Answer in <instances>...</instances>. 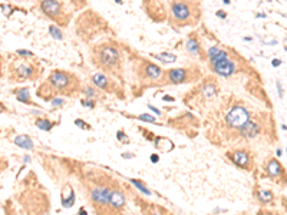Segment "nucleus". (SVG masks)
I'll list each match as a JSON object with an SVG mask.
<instances>
[{
    "instance_id": "1",
    "label": "nucleus",
    "mask_w": 287,
    "mask_h": 215,
    "mask_svg": "<svg viewBox=\"0 0 287 215\" xmlns=\"http://www.w3.org/2000/svg\"><path fill=\"white\" fill-rule=\"evenodd\" d=\"M247 120H250V115L248 112L241 106H236L230 110V113L227 115V123L233 128H241Z\"/></svg>"
},
{
    "instance_id": "2",
    "label": "nucleus",
    "mask_w": 287,
    "mask_h": 215,
    "mask_svg": "<svg viewBox=\"0 0 287 215\" xmlns=\"http://www.w3.org/2000/svg\"><path fill=\"white\" fill-rule=\"evenodd\" d=\"M213 66H214L215 73H218V75H221V76H230V75H233V72L236 70L234 62H231L228 57H227V59H223V60L214 62Z\"/></svg>"
},
{
    "instance_id": "3",
    "label": "nucleus",
    "mask_w": 287,
    "mask_h": 215,
    "mask_svg": "<svg viewBox=\"0 0 287 215\" xmlns=\"http://www.w3.org/2000/svg\"><path fill=\"white\" fill-rule=\"evenodd\" d=\"M118 59H119V53H118L116 49H114V47H104L101 50V62H102V65L111 68V66H114V65L118 63Z\"/></svg>"
},
{
    "instance_id": "4",
    "label": "nucleus",
    "mask_w": 287,
    "mask_h": 215,
    "mask_svg": "<svg viewBox=\"0 0 287 215\" xmlns=\"http://www.w3.org/2000/svg\"><path fill=\"white\" fill-rule=\"evenodd\" d=\"M111 191L106 187H96L92 189V199L93 202H98L99 205H106L109 201Z\"/></svg>"
},
{
    "instance_id": "5",
    "label": "nucleus",
    "mask_w": 287,
    "mask_h": 215,
    "mask_svg": "<svg viewBox=\"0 0 287 215\" xmlns=\"http://www.w3.org/2000/svg\"><path fill=\"white\" fill-rule=\"evenodd\" d=\"M49 80H50L52 86H55L58 89H65V88L69 86V78H68L66 73H62V72L52 73V76H50Z\"/></svg>"
},
{
    "instance_id": "6",
    "label": "nucleus",
    "mask_w": 287,
    "mask_h": 215,
    "mask_svg": "<svg viewBox=\"0 0 287 215\" xmlns=\"http://www.w3.org/2000/svg\"><path fill=\"white\" fill-rule=\"evenodd\" d=\"M42 10L50 16V17H56L60 13V4L56 0H43L42 1Z\"/></svg>"
},
{
    "instance_id": "7",
    "label": "nucleus",
    "mask_w": 287,
    "mask_h": 215,
    "mask_svg": "<svg viewBox=\"0 0 287 215\" xmlns=\"http://www.w3.org/2000/svg\"><path fill=\"white\" fill-rule=\"evenodd\" d=\"M172 14L178 20H187L190 17V9L184 3H175L172 6Z\"/></svg>"
},
{
    "instance_id": "8",
    "label": "nucleus",
    "mask_w": 287,
    "mask_h": 215,
    "mask_svg": "<svg viewBox=\"0 0 287 215\" xmlns=\"http://www.w3.org/2000/svg\"><path fill=\"white\" fill-rule=\"evenodd\" d=\"M240 129H241V133L246 138H254V136L259 135V126L256 123H253L251 120H247Z\"/></svg>"
},
{
    "instance_id": "9",
    "label": "nucleus",
    "mask_w": 287,
    "mask_h": 215,
    "mask_svg": "<svg viewBox=\"0 0 287 215\" xmlns=\"http://www.w3.org/2000/svg\"><path fill=\"white\" fill-rule=\"evenodd\" d=\"M108 204H111V205L115 207V208H121V207H124V204H125V197H124L121 192H118V191H111Z\"/></svg>"
},
{
    "instance_id": "10",
    "label": "nucleus",
    "mask_w": 287,
    "mask_h": 215,
    "mask_svg": "<svg viewBox=\"0 0 287 215\" xmlns=\"http://www.w3.org/2000/svg\"><path fill=\"white\" fill-rule=\"evenodd\" d=\"M208 57H210V60L214 63V62H217V60L227 59L228 55H227V52H224V50H221V49H218V47H211V49L208 50Z\"/></svg>"
},
{
    "instance_id": "11",
    "label": "nucleus",
    "mask_w": 287,
    "mask_h": 215,
    "mask_svg": "<svg viewBox=\"0 0 287 215\" xmlns=\"http://www.w3.org/2000/svg\"><path fill=\"white\" fill-rule=\"evenodd\" d=\"M14 143L20 148H24V149H33V142L29 136L26 135H19L16 139H14Z\"/></svg>"
},
{
    "instance_id": "12",
    "label": "nucleus",
    "mask_w": 287,
    "mask_h": 215,
    "mask_svg": "<svg viewBox=\"0 0 287 215\" xmlns=\"http://www.w3.org/2000/svg\"><path fill=\"white\" fill-rule=\"evenodd\" d=\"M185 70L184 69H174L169 72V79L172 83H181L185 79Z\"/></svg>"
},
{
    "instance_id": "13",
    "label": "nucleus",
    "mask_w": 287,
    "mask_h": 215,
    "mask_svg": "<svg viewBox=\"0 0 287 215\" xmlns=\"http://www.w3.org/2000/svg\"><path fill=\"white\" fill-rule=\"evenodd\" d=\"M145 73H146V76H148L149 79H155V80L159 79L161 75H162L161 69H159L158 66H155V65H148L146 69H145Z\"/></svg>"
},
{
    "instance_id": "14",
    "label": "nucleus",
    "mask_w": 287,
    "mask_h": 215,
    "mask_svg": "<svg viewBox=\"0 0 287 215\" xmlns=\"http://www.w3.org/2000/svg\"><path fill=\"white\" fill-rule=\"evenodd\" d=\"M234 161H236V164H237L238 166H241V168H246V166L248 165V156H247L246 152H241V151H238V152L234 153Z\"/></svg>"
},
{
    "instance_id": "15",
    "label": "nucleus",
    "mask_w": 287,
    "mask_h": 215,
    "mask_svg": "<svg viewBox=\"0 0 287 215\" xmlns=\"http://www.w3.org/2000/svg\"><path fill=\"white\" fill-rule=\"evenodd\" d=\"M267 169H269V174L271 176H279L280 175V171H282V166L277 161H270L269 165H267Z\"/></svg>"
},
{
    "instance_id": "16",
    "label": "nucleus",
    "mask_w": 287,
    "mask_h": 215,
    "mask_svg": "<svg viewBox=\"0 0 287 215\" xmlns=\"http://www.w3.org/2000/svg\"><path fill=\"white\" fill-rule=\"evenodd\" d=\"M92 80H93V83H95L96 86H99V88H102V89H105V88L108 86V80H106V78H105L104 75H101V73L93 75Z\"/></svg>"
},
{
    "instance_id": "17",
    "label": "nucleus",
    "mask_w": 287,
    "mask_h": 215,
    "mask_svg": "<svg viewBox=\"0 0 287 215\" xmlns=\"http://www.w3.org/2000/svg\"><path fill=\"white\" fill-rule=\"evenodd\" d=\"M155 59H159L162 62H168V63H172L177 60L175 55H171V53H161V55H155Z\"/></svg>"
},
{
    "instance_id": "18",
    "label": "nucleus",
    "mask_w": 287,
    "mask_h": 215,
    "mask_svg": "<svg viewBox=\"0 0 287 215\" xmlns=\"http://www.w3.org/2000/svg\"><path fill=\"white\" fill-rule=\"evenodd\" d=\"M187 49H188V52H191V53H194V55H197V53L200 52V46H198V43H197L194 39H190V40L187 42Z\"/></svg>"
},
{
    "instance_id": "19",
    "label": "nucleus",
    "mask_w": 287,
    "mask_h": 215,
    "mask_svg": "<svg viewBox=\"0 0 287 215\" xmlns=\"http://www.w3.org/2000/svg\"><path fill=\"white\" fill-rule=\"evenodd\" d=\"M16 95H17V99L22 101V102H29V99H30V95H29L27 89H19L16 92Z\"/></svg>"
},
{
    "instance_id": "20",
    "label": "nucleus",
    "mask_w": 287,
    "mask_h": 215,
    "mask_svg": "<svg viewBox=\"0 0 287 215\" xmlns=\"http://www.w3.org/2000/svg\"><path fill=\"white\" fill-rule=\"evenodd\" d=\"M202 92H204V95H205L207 98H213V96L215 95V88H214V85L207 83V85L202 88Z\"/></svg>"
},
{
    "instance_id": "21",
    "label": "nucleus",
    "mask_w": 287,
    "mask_h": 215,
    "mask_svg": "<svg viewBox=\"0 0 287 215\" xmlns=\"http://www.w3.org/2000/svg\"><path fill=\"white\" fill-rule=\"evenodd\" d=\"M49 33L56 39V40H62L63 39V34H62V32L58 29V27H55V26H50L49 27Z\"/></svg>"
},
{
    "instance_id": "22",
    "label": "nucleus",
    "mask_w": 287,
    "mask_h": 215,
    "mask_svg": "<svg viewBox=\"0 0 287 215\" xmlns=\"http://www.w3.org/2000/svg\"><path fill=\"white\" fill-rule=\"evenodd\" d=\"M36 125H37L42 130H49V129L52 128V123H50L49 120H46V119H39V120L36 122Z\"/></svg>"
},
{
    "instance_id": "23",
    "label": "nucleus",
    "mask_w": 287,
    "mask_h": 215,
    "mask_svg": "<svg viewBox=\"0 0 287 215\" xmlns=\"http://www.w3.org/2000/svg\"><path fill=\"white\" fill-rule=\"evenodd\" d=\"M259 198H260L263 202H269V201H271L273 194L269 192V191H260V192H259Z\"/></svg>"
},
{
    "instance_id": "24",
    "label": "nucleus",
    "mask_w": 287,
    "mask_h": 215,
    "mask_svg": "<svg viewBox=\"0 0 287 215\" xmlns=\"http://www.w3.org/2000/svg\"><path fill=\"white\" fill-rule=\"evenodd\" d=\"M73 202H75V194H73V191H70V195H69V198L63 199V201H62V204H63V207L69 208V207H72V204H73Z\"/></svg>"
},
{
    "instance_id": "25",
    "label": "nucleus",
    "mask_w": 287,
    "mask_h": 215,
    "mask_svg": "<svg viewBox=\"0 0 287 215\" xmlns=\"http://www.w3.org/2000/svg\"><path fill=\"white\" fill-rule=\"evenodd\" d=\"M131 182H132V184H134V185H135V187H137V188H138V189L141 191V192L146 194V195H149V194H151V192H149V191H148V189H146L145 187H144V185L141 184V182H139V181H135V179H132Z\"/></svg>"
},
{
    "instance_id": "26",
    "label": "nucleus",
    "mask_w": 287,
    "mask_h": 215,
    "mask_svg": "<svg viewBox=\"0 0 287 215\" xmlns=\"http://www.w3.org/2000/svg\"><path fill=\"white\" fill-rule=\"evenodd\" d=\"M139 119H141V120H145V122H155V118H152V116H149V115H141Z\"/></svg>"
},
{
    "instance_id": "27",
    "label": "nucleus",
    "mask_w": 287,
    "mask_h": 215,
    "mask_svg": "<svg viewBox=\"0 0 287 215\" xmlns=\"http://www.w3.org/2000/svg\"><path fill=\"white\" fill-rule=\"evenodd\" d=\"M19 72H22L24 76H29L30 72H32V69H30V68H24V66H22V68H19Z\"/></svg>"
},
{
    "instance_id": "28",
    "label": "nucleus",
    "mask_w": 287,
    "mask_h": 215,
    "mask_svg": "<svg viewBox=\"0 0 287 215\" xmlns=\"http://www.w3.org/2000/svg\"><path fill=\"white\" fill-rule=\"evenodd\" d=\"M52 105H53V106H59V105H63V99H53V101H52Z\"/></svg>"
},
{
    "instance_id": "29",
    "label": "nucleus",
    "mask_w": 287,
    "mask_h": 215,
    "mask_svg": "<svg viewBox=\"0 0 287 215\" xmlns=\"http://www.w3.org/2000/svg\"><path fill=\"white\" fill-rule=\"evenodd\" d=\"M17 53H19V55H23V56H30V55H32V52L23 50V49H22V50H17Z\"/></svg>"
},
{
    "instance_id": "30",
    "label": "nucleus",
    "mask_w": 287,
    "mask_h": 215,
    "mask_svg": "<svg viewBox=\"0 0 287 215\" xmlns=\"http://www.w3.org/2000/svg\"><path fill=\"white\" fill-rule=\"evenodd\" d=\"M116 136H118V139H124L125 142H128V138L125 136V133H122V132H118V133H116Z\"/></svg>"
},
{
    "instance_id": "31",
    "label": "nucleus",
    "mask_w": 287,
    "mask_h": 215,
    "mask_svg": "<svg viewBox=\"0 0 287 215\" xmlns=\"http://www.w3.org/2000/svg\"><path fill=\"white\" fill-rule=\"evenodd\" d=\"M217 16H218L220 19H224V17H225V13L221 11V10H218V11H217Z\"/></svg>"
},
{
    "instance_id": "32",
    "label": "nucleus",
    "mask_w": 287,
    "mask_h": 215,
    "mask_svg": "<svg viewBox=\"0 0 287 215\" xmlns=\"http://www.w3.org/2000/svg\"><path fill=\"white\" fill-rule=\"evenodd\" d=\"M76 125H78V126H82V128H88V125H85V123L81 122V120H76Z\"/></svg>"
},
{
    "instance_id": "33",
    "label": "nucleus",
    "mask_w": 287,
    "mask_h": 215,
    "mask_svg": "<svg viewBox=\"0 0 287 215\" xmlns=\"http://www.w3.org/2000/svg\"><path fill=\"white\" fill-rule=\"evenodd\" d=\"M151 161H152V162H158V161H159L158 155H152V156H151Z\"/></svg>"
},
{
    "instance_id": "34",
    "label": "nucleus",
    "mask_w": 287,
    "mask_h": 215,
    "mask_svg": "<svg viewBox=\"0 0 287 215\" xmlns=\"http://www.w3.org/2000/svg\"><path fill=\"white\" fill-rule=\"evenodd\" d=\"M280 63H282V60H279V59H274V60H273V66H279Z\"/></svg>"
},
{
    "instance_id": "35",
    "label": "nucleus",
    "mask_w": 287,
    "mask_h": 215,
    "mask_svg": "<svg viewBox=\"0 0 287 215\" xmlns=\"http://www.w3.org/2000/svg\"><path fill=\"white\" fill-rule=\"evenodd\" d=\"M148 108H149V109H151V110H154V112H155V113H156V115H159V113H161V112H159V110H158V109H155V108H154V106H151V105H149V106H148Z\"/></svg>"
},
{
    "instance_id": "36",
    "label": "nucleus",
    "mask_w": 287,
    "mask_h": 215,
    "mask_svg": "<svg viewBox=\"0 0 287 215\" xmlns=\"http://www.w3.org/2000/svg\"><path fill=\"white\" fill-rule=\"evenodd\" d=\"M86 93H88V95H91V96H95V93H93V91H92V89H89V88H88V89H86Z\"/></svg>"
},
{
    "instance_id": "37",
    "label": "nucleus",
    "mask_w": 287,
    "mask_h": 215,
    "mask_svg": "<svg viewBox=\"0 0 287 215\" xmlns=\"http://www.w3.org/2000/svg\"><path fill=\"white\" fill-rule=\"evenodd\" d=\"M83 103H85L86 106H91V108L93 106V102H91V101H86V102H83Z\"/></svg>"
},
{
    "instance_id": "38",
    "label": "nucleus",
    "mask_w": 287,
    "mask_h": 215,
    "mask_svg": "<svg viewBox=\"0 0 287 215\" xmlns=\"http://www.w3.org/2000/svg\"><path fill=\"white\" fill-rule=\"evenodd\" d=\"M164 101H174V99H172L171 96H165V98H164Z\"/></svg>"
},
{
    "instance_id": "39",
    "label": "nucleus",
    "mask_w": 287,
    "mask_h": 215,
    "mask_svg": "<svg viewBox=\"0 0 287 215\" xmlns=\"http://www.w3.org/2000/svg\"><path fill=\"white\" fill-rule=\"evenodd\" d=\"M79 215H88V214H86V212H85L83 210H81V214H79Z\"/></svg>"
},
{
    "instance_id": "40",
    "label": "nucleus",
    "mask_w": 287,
    "mask_h": 215,
    "mask_svg": "<svg viewBox=\"0 0 287 215\" xmlns=\"http://www.w3.org/2000/svg\"><path fill=\"white\" fill-rule=\"evenodd\" d=\"M116 1H122V0H116Z\"/></svg>"
},
{
    "instance_id": "41",
    "label": "nucleus",
    "mask_w": 287,
    "mask_h": 215,
    "mask_svg": "<svg viewBox=\"0 0 287 215\" xmlns=\"http://www.w3.org/2000/svg\"><path fill=\"white\" fill-rule=\"evenodd\" d=\"M75 1H76V0H75Z\"/></svg>"
}]
</instances>
